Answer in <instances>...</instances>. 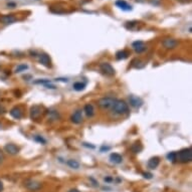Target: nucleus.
<instances>
[{"label":"nucleus","instance_id":"obj_1","mask_svg":"<svg viewBox=\"0 0 192 192\" xmlns=\"http://www.w3.org/2000/svg\"><path fill=\"white\" fill-rule=\"evenodd\" d=\"M112 109L115 113L119 114V115H124V114H127L128 112H129V106H128V104L123 100L115 101Z\"/></svg>","mask_w":192,"mask_h":192},{"label":"nucleus","instance_id":"obj_2","mask_svg":"<svg viewBox=\"0 0 192 192\" xmlns=\"http://www.w3.org/2000/svg\"><path fill=\"white\" fill-rule=\"evenodd\" d=\"M177 160L180 163H188L192 160V150L191 148L182 149L177 153Z\"/></svg>","mask_w":192,"mask_h":192},{"label":"nucleus","instance_id":"obj_3","mask_svg":"<svg viewBox=\"0 0 192 192\" xmlns=\"http://www.w3.org/2000/svg\"><path fill=\"white\" fill-rule=\"evenodd\" d=\"M116 99L114 98H111V97H107V98H102V99L99 100L98 102V105H99L100 108L104 109V110H109V109H112V107L115 103Z\"/></svg>","mask_w":192,"mask_h":192},{"label":"nucleus","instance_id":"obj_4","mask_svg":"<svg viewBox=\"0 0 192 192\" xmlns=\"http://www.w3.org/2000/svg\"><path fill=\"white\" fill-rule=\"evenodd\" d=\"M100 71H102V74L107 75V76H113L116 74L115 69L108 62H103L100 65Z\"/></svg>","mask_w":192,"mask_h":192},{"label":"nucleus","instance_id":"obj_5","mask_svg":"<svg viewBox=\"0 0 192 192\" xmlns=\"http://www.w3.org/2000/svg\"><path fill=\"white\" fill-rule=\"evenodd\" d=\"M24 186L26 187L28 190L36 191V190L41 188V183L36 181V180H32V179H29V180H26V181L24 182Z\"/></svg>","mask_w":192,"mask_h":192},{"label":"nucleus","instance_id":"obj_6","mask_svg":"<svg viewBox=\"0 0 192 192\" xmlns=\"http://www.w3.org/2000/svg\"><path fill=\"white\" fill-rule=\"evenodd\" d=\"M42 114V108L38 105H34L30 108V118L32 120H37L39 119Z\"/></svg>","mask_w":192,"mask_h":192},{"label":"nucleus","instance_id":"obj_7","mask_svg":"<svg viewBox=\"0 0 192 192\" xmlns=\"http://www.w3.org/2000/svg\"><path fill=\"white\" fill-rule=\"evenodd\" d=\"M16 20H17V18H16V16L14 14H5L0 16V22L5 25L14 23Z\"/></svg>","mask_w":192,"mask_h":192},{"label":"nucleus","instance_id":"obj_8","mask_svg":"<svg viewBox=\"0 0 192 192\" xmlns=\"http://www.w3.org/2000/svg\"><path fill=\"white\" fill-rule=\"evenodd\" d=\"M162 44L165 48L167 49H173L178 45V41L174 38H165V39L162 41Z\"/></svg>","mask_w":192,"mask_h":192},{"label":"nucleus","instance_id":"obj_9","mask_svg":"<svg viewBox=\"0 0 192 192\" xmlns=\"http://www.w3.org/2000/svg\"><path fill=\"white\" fill-rule=\"evenodd\" d=\"M4 150H5L6 153H8V154H10V155H16V154H18V152H19V148L16 146L15 144H6L5 146H4Z\"/></svg>","mask_w":192,"mask_h":192},{"label":"nucleus","instance_id":"obj_10","mask_svg":"<svg viewBox=\"0 0 192 192\" xmlns=\"http://www.w3.org/2000/svg\"><path fill=\"white\" fill-rule=\"evenodd\" d=\"M39 62L46 67H52V59H50L49 55L46 53H42L39 55Z\"/></svg>","mask_w":192,"mask_h":192},{"label":"nucleus","instance_id":"obj_11","mask_svg":"<svg viewBox=\"0 0 192 192\" xmlns=\"http://www.w3.org/2000/svg\"><path fill=\"white\" fill-rule=\"evenodd\" d=\"M132 46H133V48L136 53H141L146 50V46H145L144 42L142 40H137V41H134L133 44H132Z\"/></svg>","mask_w":192,"mask_h":192},{"label":"nucleus","instance_id":"obj_12","mask_svg":"<svg viewBox=\"0 0 192 192\" xmlns=\"http://www.w3.org/2000/svg\"><path fill=\"white\" fill-rule=\"evenodd\" d=\"M71 122L74 124H80L83 122V114H82V111L80 110H76L75 112L71 115Z\"/></svg>","mask_w":192,"mask_h":192},{"label":"nucleus","instance_id":"obj_13","mask_svg":"<svg viewBox=\"0 0 192 192\" xmlns=\"http://www.w3.org/2000/svg\"><path fill=\"white\" fill-rule=\"evenodd\" d=\"M129 101H130V105L134 108H140L141 106L143 105V101L140 99V98L136 97V96H130L129 98Z\"/></svg>","mask_w":192,"mask_h":192},{"label":"nucleus","instance_id":"obj_14","mask_svg":"<svg viewBox=\"0 0 192 192\" xmlns=\"http://www.w3.org/2000/svg\"><path fill=\"white\" fill-rule=\"evenodd\" d=\"M116 5L124 11H130V10L133 9V8H132V5H130L129 3H127L125 0H117Z\"/></svg>","mask_w":192,"mask_h":192},{"label":"nucleus","instance_id":"obj_15","mask_svg":"<svg viewBox=\"0 0 192 192\" xmlns=\"http://www.w3.org/2000/svg\"><path fill=\"white\" fill-rule=\"evenodd\" d=\"M9 114L11 115L12 118L17 119V120H19V119L22 118V111H21V109L18 108V107H14V108H12L10 110Z\"/></svg>","mask_w":192,"mask_h":192},{"label":"nucleus","instance_id":"obj_16","mask_svg":"<svg viewBox=\"0 0 192 192\" xmlns=\"http://www.w3.org/2000/svg\"><path fill=\"white\" fill-rule=\"evenodd\" d=\"M160 163V159L158 157H153L148 161V168L149 169H156Z\"/></svg>","mask_w":192,"mask_h":192},{"label":"nucleus","instance_id":"obj_17","mask_svg":"<svg viewBox=\"0 0 192 192\" xmlns=\"http://www.w3.org/2000/svg\"><path fill=\"white\" fill-rule=\"evenodd\" d=\"M110 160L113 162V163H116V164H120L122 163L123 161V158L120 154H118V153H112L110 156Z\"/></svg>","mask_w":192,"mask_h":192},{"label":"nucleus","instance_id":"obj_18","mask_svg":"<svg viewBox=\"0 0 192 192\" xmlns=\"http://www.w3.org/2000/svg\"><path fill=\"white\" fill-rule=\"evenodd\" d=\"M84 111H85V113H86V115H87L88 117H93L94 114H95V110H94V107H93V105H91V104H87L86 106H85Z\"/></svg>","mask_w":192,"mask_h":192},{"label":"nucleus","instance_id":"obj_19","mask_svg":"<svg viewBox=\"0 0 192 192\" xmlns=\"http://www.w3.org/2000/svg\"><path fill=\"white\" fill-rule=\"evenodd\" d=\"M142 149H143V146H142V144H141L140 142H136L134 143L133 145H132V147H131V150L133 153H140L141 151H142Z\"/></svg>","mask_w":192,"mask_h":192},{"label":"nucleus","instance_id":"obj_20","mask_svg":"<svg viewBox=\"0 0 192 192\" xmlns=\"http://www.w3.org/2000/svg\"><path fill=\"white\" fill-rule=\"evenodd\" d=\"M131 66H133V67H135V69H142V67H144L145 63L142 61H140V59L135 58V59L132 61V65Z\"/></svg>","mask_w":192,"mask_h":192},{"label":"nucleus","instance_id":"obj_21","mask_svg":"<svg viewBox=\"0 0 192 192\" xmlns=\"http://www.w3.org/2000/svg\"><path fill=\"white\" fill-rule=\"evenodd\" d=\"M128 55H129V53H128L126 50H120V52H118L116 53V58L118 59V61H121V59L127 58Z\"/></svg>","mask_w":192,"mask_h":192},{"label":"nucleus","instance_id":"obj_22","mask_svg":"<svg viewBox=\"0 0 192 192\" xmlns=\"http://www.w3.org/2000/svg\"><path fill=\"white\" fill-rule=\"evenodd\" d=\"M85 88H86V84H84L82 82H76L74 84V89L76 92L83 91V89H85Z\"/></svg>","mask_w":192,"mask_h":192},{"label":"nucleus","instance_id":"obj_23","mask_svg":"<svg viewBox=\"0 0 192 192\" xmlns=\"http://www.w3.org/2000/svg\"><path fill=\"white\" fill-rule=\"evenodd\" d=\"M66 164L69 165L71 168H72V169H79V167H80V163L76 160H74V159L67 160Z\"/></svg>","mask_w":192,"mask_h":192},{"label":"nucleus","instance_id":"obj_24","mask_svg":"<svg viewBox=\"0 0 192 192\" xmlns=\"http://www.w3.org/2000/svg\"><path fill=\"white\" fill-rule=\"evenodd\" d=\"M167 158L172 162H175L177 160V152H170L167 155Z\"/></svg>","mask_w":192,"mask_h":192},{"label":"nucleus","instance_id":"obj_25","mask_svg":"<svg viewBox=\"0 0 192 192\" xmlns=\"http://www.w3.org/2000/svg\"><path fill=\"white\" fill-rule=\"evenodd\" d=\"M138 23H139L138 21H128L125 26H126V28H128V29H133L135 25H137Z\"/></svg>","mask_w":192,"mask_h":192},{"label":"nucleus","instance_id":"obj_26","mask_svg":"<svg viewBox=\"0 0 192 192\" xmlns=\"http://www.w3.org/2000/svg\"><path fill=\"white\" fill-rule=\"evenodd\" d=\"M28 66L26 65H19L17 67H16L15 72H21V71H24L25 70H27Z\"/></svg>","mask_w":192,"mask_h":192},{"label":"nucleus","instance_id":"obj_27","mask_svg":"<svg viewBox=\"0 0 192 192\" xmlns=\"http://www.w3.org/2000/svg\"><path fill=\"white\" fill-rule=\"evenodd\" d=\"M35 85H46V84H50V80H37L34 82Z\"/></svg>","mask_w":192,"mask_h":192},{"label":"nucleus","instance_id":"obj_28","mask_svg":"<svg viewBox=\"0 0 192 192\" xmlns=\"http://www.w3.org/2000/svg\"><path fill=\"white\" fill-rule=\"evenodd\" d=\"M34 140L37 141V142H39V143H42V144H45V142H46V141H45L43 138H42V137H40V136H35Z\"/></svg>","mask_w":192,"mask_h":192},{"label":"nucleus","instance_id":"obj_29","mask_svg":"<svg viewBox=\"0 0 192 192\" xmlns=\"http://www.w3.org/2000/svg\"><path fill=\"white\" fill-rule=\"evenodd\" d=\"M143 176L144 178H147V179H151L153 177V175L151 173H143Z\"/></svg>","mask_w":192,"mask_h":192},{"label":"nucleus","instance_id":"obj_30","mask_svg":"<svg viewBox=\"0 0 192 192\" xmlns=\"http://www.w3.org/2000/svg\"><path fill=\"white\" fill-rule=\"evenodd\" d=\"M150 2L153 4V5H159L161 0H150Z\"/></svg>","mask_w":192,"mask_h":192},{"label":"nucleus","instance_id":"obj_31","mask_svg":"<svg viewBox=\"0 0 192 192\" xmlns=\"http://www.w3.org/2000/svg\"><path fill=\"white\" fill-rule=\"evenodd\" d=\"M6 112V110H5V108H4V107L0 104V115H2V114H4Z\"/></svg>","mask_w":192,"mask_h":192},{"label":"nucleus","instance_id":"obj_32","mask_svg":"<svg viewBox=\"0 0 192 192\" xmlns=\"http://www.w3.org/2000/svg\"><path fill=\"white\" fill-rule=\"evenodd\" d=\"M2 162H3V153L0 150V165L2 164Z\"/></svg>","mask_w":192,"mask_h":192},{"label":"nucleus","instance_id":"obj_33","mask_svg":"<svg viewBox=\"0 0 192 192\" xmlns=\"http://www.w3.org/2000/svg\"><path fill=\"white\" fill-rule=\"evenodd\" d=\"M3 190V183L0 181V191H2Z\"/></svg>","mask_w":192,"mask_h":192},{"label":"nucleus","instance_id":"obj_34","mask_svg":"<svg viewBox=\"0 0 192 192\" xmlns=\"http://www.w3.org/2000/svg\"><path fill=\"white\" fill-rule=\"evenodd\" d=\"M69 192H80V191H79L78 189H71Z\"/></svg>","mask_w":192,"mask_h":192},{"label":"nucleus","instance_id":"obj_35","mask_svg":"<svg viewBox=\"0 0 192 192\" xmlns=\"http://www.w3.org/2000/svg\"><path fill=\"white\" fill-rule=\"evenodd\" d=\"M105 181H108V182L112 181V178H105Z\"/></svg>","mask_w":192,"mask_h":192},{"label":"nucleus","instance_id":"obj_36","mask_svg":"<svg viewBox=\"0 0 192 192\" xmlns=\"http://www.w3.org/2000/svg\"><path fill=\"white\" fill-rule=\"evenodd\" d=\"M0 128H1V124H0Z\"/></svg>","mask_w":192,"mask_h":192}]
</instances>
